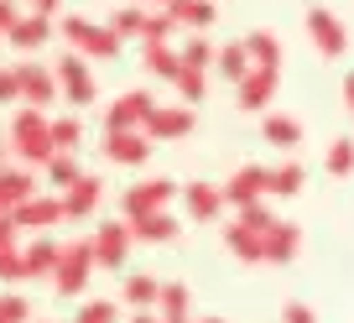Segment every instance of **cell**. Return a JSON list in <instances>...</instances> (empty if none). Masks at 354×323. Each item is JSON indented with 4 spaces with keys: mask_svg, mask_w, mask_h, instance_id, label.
<instances>
[{
    "mask_svg": "<svg viewBox=\"0 0 354 323\" xmlns=\"http://www.w3.org/2000/svg\"><path fill=\"white\" fill-rule=\"evenodd\" d=\"M131 323H162L156 313H131Z\"/></svg>",
    "mask_w": 354,
    "mask_h": 323,
    "instance_id": "681fc988",
    "label": "cell"
},
{
    "mask_svg": "<svg viewBox=\"0 0 354 323\" xmlns=\"http://www.w3.org/2000/svg\"><path fill=\"white\" fill-rule=\"evenodd\" d=\"M323 167H328V178H349V172H354V136H333Z\"/></svg>",
    "mask_w": 354,
    "mask_h": 323,
    "instance_id": "836d02e7",
    "label": "cell"
},
{
    "mask_svg": "<svg viewBox=\"0 0 354 323\" xmlns=\"http://www.w3.org/2000/svg\"><path fill=\"white\" fill-rule=\"evenodd\" d=\"M32 193H42V188H37V172H32V167H21V162L0 167V219H11V214L32 199Z\"/></svg>",
    "mask_w": 354,
    "mask_h": 323,
    "instance_id": "2e32d148",
    "label": "cell"
},
{
    "mask_svg": "<svg viewBox=\"0 0 354 323\" xmlns=\"http://www.w3.org/2000/svg\"><path fill=\"white\" fill-rule=\"evenodd\" d=\"M26 6H32L37 16H57V6H63V0H26Z\"/></svg>",
    "mask_w": 354,
    "mask_h": 323,
    "instance_id": "7dc6e473",
    "label": "cell"
},
{
    "mask_svg": "<svg viewBox=\"0 0 354 323\" xmlns=\"http://www.w3.org/2000/svg\"><path fill=\"white\" fill-rule=\"evenodd\" d=\"M104 156L115 167H141L151 156V141H146V131H104Z\"/></svg>",
    "mask_w": 354,
    "mask_h": 323,
    "instance_id": "ac0fdd59",
    "label": "cell"
},
{
    "mask_svg": "<svg viewBox=\"0 0 354 323\" xmlns=\"http://www.w3.org/2000/svg\"><path fill=\"white\" fill-rule=\"evenodd\" d=\"M245 42V53H250V68H271V73H281V42H277V32H250V37H240Z\"/></svg>",
    "mask_w": 354,
    "mask_h": 323,
    "instance_id": "f1b7e54d",
    "label": "cell"
},
{
    "mask_svg": "<svg viewBox=\"0 0 354 323\" xmlns=\"http://www.w3.org/2000/svg\"><path fill=\"white\" fill-rule=\"evenodd\" d=\"M177 199H183V214H188L193 224H214V219L224 214V193H219V183L193 178V183H183V188H177Z\"/></svg>",
    "mask_w": 354,
    "mask_h": 323,
    "instance_id": "5bb4252c",
    "label": "cell"
},
{
    "mask_svg": "<svg viewBox=\"0 0 354 323\" xmlns=\"http://www.w3.org/2000/svg\"><path fill=\"white\" fill-rule=\"evenodd\" d=\"M172 32H177V21L167 11H146V26H141V47H162V42H172Z\"/></svg>",
    "mask_w": 354,
    "mask_h": 323,
    "instance_id": "e575fe53",
    "label": "cell"
},
{
    "mask_svg": "<svg viewBox=\"0 0 354 323\" xmlns=\"http://www.w3.org/2000/svg\"><path fill=\"white\" fill-rule=\"evenodd\" d=\"M16 250H21V230L11 219H0V256H16Z\"/></svg>",
    "mask_w": 354,
    "mask_h": 323,
    "instance_id": "7bdbcfd3",
    "label": "cell"
},
{
    "mask_svg": "<svg viewBox=\"0 0 354 323\" xmlns=\"http://www.w3.org/2000/svg\"><path fill=\"white\" fill-rule=\"evenodd\" d=\"M214 53H219V47H214L203 32H193L188 42L177 47V63H183V68H203V73H209V68H214Z\"/></svg>",
    "mask_w": 354,
    "mask_h": 323,
    "instance_id": "1f68e13d",
    "label": "cell"
},
{
    "mask_svg": "<svg viewBox=\"0 0 354 323\" xmlns=\"http://www.w3.org/2000/svg\"><path fill=\"white\" fill-rule=\"evenodd\" d=\"M6 136H11V156L21 162V167H42L47 156H53V115L47 110H16L11 125H6Z\"/></svg>",
    "mask_w": 354,
    "mask_h": 323,
    "instance_id": "6da1fadb",
    "label": "cell"
},
{
    "mask_svg": "<svg viewBox=\"0 0 354 323\" xmlns=\"http://www.w3.org/2000/svg\"><path fill=\"white\" fill-rule=\"evenodd\" d=\"M53 78H57V100H68L73 110H88V104L100 100V84H94V68H88V57L78 53H63L53 63Z\"/></svg>",
    "mask_w": 354,
    "mask_h": 323,
    "instance_id": "3957f363",
    "label": "cell"
},
{
    "mask_svg": "<svg viewBox=\"0 0 354 323\" xmlns=\"http://www.w3.org/2000/svg\"><path fill=\"white\" fill-rule=\"evenodd\" d=\"M78 141H84L78 115H57V120H53V151H78Z\"/></svg>",
    "mask_w": 354,
    "mask_h": 323,
    "instance_id": "8d00e7d4",
    "label": "cell"
},
{
    "mask_svg": "<svg viewBox=\"0 0 354 323\" xmlns=\"http://www.w3.org/2000/svg\"><path fill=\"white\" fill-rule=\"evenodd\" d=\"M172 199H177L172 178H141V183H131V188L120 193V219L131 224V219H141V214H162Z\"/></svg>",
    "mask_w": 354,
    "mask_h": 323,
    "instance_id": "277c9868",
    "label": "cell"
},
{
    "mask_svg": "<svg viewBox=\"0 0 354 323\" xmlns=\"http://www.w3.org/2000/svg\"><path fill=\"white\" fill-rule=\"evenodd\" d=\"M308 188V172H302V162H277V167H266V199H297V193Z\"/></svg>",
    "mask_w": 354,
    "mask_h": 323,
    "instance_id": "cb8c5ba5",
    "label": "cell"
},
{
    "mask_svg": "<svg viewBox=\"0 0 354 323\" xmlns=\"http://www.w3.org/2000/svg\"><path fill=\"white\" fill-rule=\"evenodd\" d=\"M100 199H104V183L94 178V172H84V178L73 183V188H63L57 193V203H63V219H88V214L100 209Z\"/></svg>",
    "mask_w": 354,
    "mask_h": 323,
    "instance_id": "e0dca14e",
    "label": "cell"
},
{
    "mask_svg": "<svg viewBox=\"0 0 354 323\" xmlns=\"http://www.w3.org/2000/svg\"><path fill=\"white\" fill-rule=\"evenodd\" d=\"M156 318L162 323H193V297L183 282H162V297H156Z\"/></svg>",
    "mask_w": 354,
    "mask_h": 323,
    "instance_id": "4316f807",
    "label": "cell"
},
{
    "mask_svg": "<svg viewBox=\"0 0 354 323\" xmlns=\"http://www.w3.org/2000/svg\"><path fill=\"white\" fill-rule=\"evenodd\" d=\"M156 297H162V277H151V271H131L120 287V308H131V313H151Z\"/></svg>",
    "mask_w": 354,
    "mask_h": 323,
    "instance_id": "7402d4cb",
    "label": "cell"
},
{
    "mask_svg": "<svg viewBox=\"0 0 354 323\" xmlns=\"http://www.w3.org/2000/svg\"><path fill=\"white\" fill-rule=\"evenodd\" d=\"M131 6H141V11H146V6H156V11H162V6H167V0H131Z\"/></svg>",
    "mask_w": 354,
    "mask_h": 323,
    "instance_id": "f907efd6",
    "label": "cell"
},
{
    "mask_svg": "<svg viewBox=\"0 0 354 323\" xmlns=\"http://www.w3.org/2000/svg\"><path fill=\"white\" fill-rule=\"evenodd\" d=\"M16 21H21V6H16V0H0V37L11 32Z\"/></svg>",
    "mask_w": 354,
    "mask_h": 323,
    "instance_id": "f6af8a7d",
    "label": "cell"
},
{
    "mask_svg": "<svg viewBox=\"0 0 354 323\" xmlns=\"http://www.w3.org/2000/svg\"><path fill=\"white\" fill-rule=\"evenodd\" d=\"M297 250H302V224H292V219H277L261 234V261L266 266H287V261H297Z\"/></svg>",
    "mask_w": 354,
    "mask_h": 323,
    "instance_id": "9a60e30c",
    "label": "cell"
},
{
    "mask_svg": "<svg viewBox=\"0 0 354 323\" xmlns=\"http://www.w3.org/2000/svg\"><path fill=\"white\" fill-rule=\"evenodd\" d=\"M0 282H6V287L26 282V271H21V250H16V256H0Z\"/></svg>",
    "mask_w": 354,
    "mask_h": 323,
    "instance_id": "b9f144b4",
    "label": "cell"
},
{
    "mask_svg": "<svg viewBox=\"0 0 354 323\" xmlns=\"http://www.w3.org/2000/svg\"><path fill=\"white\" fill-rule=\"evenodd\" d=\"M57 37L68 42V53L88 57V63H110V57H120V37H115L110 26L88 21V16H63V21H57Z\"/></svg>",
    "mask_w": 354,
    "mask_h": 323,
    "instance_id": "7a4b0ae2",
    "label": "cell"
},
{
    "mask_svg": "<svg viewBox=\"0 0 354 323\" xmlns=\"http://www.w3.org/2000/svg\"><path fill=\"white\" fill-rule=\"evenodd\" d=\"M234 219H240V224H250V230H261V234H266V230H271V224H277V214H271V203L261 199V203H245V209H234Z\"/></svg>",
    "mask_w": 354,
    "mask_h": 323,
    "instance_id": "ab89813d",
    "label": "cell"
},
{
    "mask_svg": "<svg viewBox=\"0 0 354 323\" xmlns=\"http://www.w3.org/2000/svg\"><path fill=\"white\" fill-rule=\"evenodd\" d=\"M193 323H224V318H193Z\"/></svg>",
    "mask_w": 354,
    "mask_h": 323,
    "instance_id": "816d5d0a",
    "label": "cell"
},
{
    "mask_svg": "<svg viewBox=\"0 0 354 323\" xmlns=\"http://www.w3.org/2000/svg\"><path fill=\"white\" fill-rule=\"evenodd\" d=\"M0 323H32V302L21 292H0Z\"/></svg>",
    "mask_w": 354,
    "mask_h": 323,
    "instance_id": "f35d334b",
    "label": "cell"
},
{
    "mask_svg": "<svg viewBox=\"0 0 354 323\" xmlns=\"http://www.w3.org/2000/svg\"><path fill=\"white\" fill-rule=\"evenodd\" d=\"M151 110H156V100L146 89H125V94H115L110 110H104V131H141Z\"/></svg>",
    "mask_w": 354,
    "mask_h": 323,
    "instance_id": "30bf717a",
    "label": "cell"
},
{
    "mask_svg": "<svg viewBox=\"0 0 354 323\" xmlns=\"http://www.w3.org/2000/svg\"><path fill=\"white\" fill-rule=\"evenodd\" d=\"M42 178H47V188H53V193L73 188V183L84 178V167H78V151H53V156L42 162Z\"/></svg>",
    "mask_w": 354,
    "mask_h": 323,
    "instance_id": "83f0119b",
    "label": "cell"
},
{
    "mask_svg": "<svg viewBox=\"0 0 354 323\" xmlns=\"http://www.w3.org/2000/svg\"><path fill=\"white\" fill-rule=\"evenodd\" d=\"M193 125H198V115H193V104H156L151 115H146V141H183V136H193Z\"/></svg>",
    "mask_w": 354,
    "mask_h": 323,
    "instance_id": "ba28073f",
    "label": "cell"
},
{
    "mask_svg": "<svg viewBox=\"0 0 354 323\" xmlns=\"http://www.w3.org/2000/svg\"><path fill=\"white\" fill-rule=\"evenodd\" d=\"M281 323H318V313H313L308 302H297V297H292L287 308H281Z\"/></svg>",
    "mask_w": 354,
    "mask_h": 323,
    "instance_id": "ee69618b",
    "label": "cell"
},
{
    "mask_svg": "<svg viewBox=\"0 0 354 323\" xmlns=\"http://www.w3.org/2000/svg\"><path fill=\"white\" fill-rule=\"evenodd\" d=\"M141 68L172 84V78H177V47H172V42H162V47H141Z\"/></svg>",
    "mask_w": 354,
    "mask_h": 323,
    "instance_id": "d6a6232c",
    "label": "cell"
},
{
    "mask_svg": "<svg viewBox=\"0 0 354 323\" xmlns=\"http://www.w3.org/2000/svg\"><path fill=\"white\" fill-rule=\"evenodd\" d=\"M277 89H281V73H271V68H250V73L234 84V100H240L245 115H266L271 100H277Z\"/></svg>",
    "mask_w": 354,
    "mask_h": 323,
    "instance_id": "8fae6325",
    "label": "cell"
},
{
    "mask_svg": "<svg viewBox=\"0 0 354 323\" xmlns=\"http://www.w3.org/2000/svg\"><path fill=\"white\" fill-rule=\"evenodd\" d=\"M131 240H141V246H172L177 240V219L172 214H141V219H131Z\"/></svg>",
    "mask_w": 354,
    "mask_h": 323,
    "instance_id": "484cf974",
    "label": "cell"
},
{
    "mask_svg": "<svg viewBox=\"0 0 354 323\" xmlns=\"http://www.w3.org/2000/svg\"><path fill=\"white\" fill-rule=\"evenodd\" d=\"M214 73H219L224 84H240V78L250 73V53H245V42H224L219 53H214Z\"/></svg>",
    "mask_w": 354,
    "mask_h": 323,
    "instance_id": "f546056e",
    "label": "cell"
},
{
    "mask_svg": "<svg viewBox=\"0 0 354 323\" xmlns=\"http://www.w3.org/2000/svg\"><path fill=\"white\" fill-rule=\"evenodd\" d=\"M57 256H63V240H53V234H32V240H21V271H26V277H53Z\"/></svg>",
    "mask_w": 354,
    "mask_h": 323,
    "instance_id": "ffe728a7",
    "label": "cell"
},
{
    "mask_svg": "<svg viewBox=\"0 0 354 323\" xmlns=\"http://www.w3.org/2000/svg\"><path fill=\"white\" fill-rule=\"evenodd\" d=\"M53 16H37V11H21V21L11 26V32H6V42L16 47V53H42L47 42H53Z\"/></svg>",
    "mask_w": 354,
    "mask_h": 323,
    "instance_id": "d6986e66",
    "label": "cell"
},
{
    "mask_svg": "<svg viewBox=\"0 0 354 323\" xmlns=\"http://www.w3.org/2000/svg\"><path fill=\"white\" fill-rule=\"evenodd\" d=\"M0 104H21V84H16V68H0Z\"/></svg>",
    "mask_w": 354,
    "mask_h": 323,
    "instance_id": "60d3db41",
    "label": "cell"
},
{
    "mask_svg": "<svg viewBox=\"0 0 354 323\" xmlns=\"http://www.w3.org/2000/svg\"><path fill=\"white\" fill-rule=\"evenodd\" d=\"M16 84H21V104L26 110H53V100H57L53 63H16Z\"/></svg>",
    "mask_w": 354,
    "mask_h": 323,
    "instance_id": "9c48e42d",
    "label": "cell"
},
{
    "mask_svg": "<svg viewBox=\"0 0 354 323\" xmlns=\"http://www.w3.org/2000/svg\"><path fill=\"white\" fill-rule=\"evenodd\" d=\"M224 250H230L234 261H245V266H261V230L230 219V224H224Z\"/></svg>",
    "mask_w": 354,
    "mask_h": 323,
    "instance_id": "d4e9b609",
    "label": "cell"
},
{
    "mask_svg": "<svg viewBox=\"0 0 354 323\" xmlns=\"http://www.w3.org/2000/svg\"><path fill=\"white\" fill-rule=\"evenodd\" d=\"M131 224L125 219H100L94 224V234H88V250H94V266H104V271H120L125 266V256H131Z\"/></svg>",
    "mask_w": 354,
    "mask_h": 323,
    "instance_id": "5b68a950",
    "label": "cell"
},
{
    "mask_svg": "<svg viewBox=\"0 0 354 323\" xmlns=\"http://www.w3.org/2000/svg\"><path fill=\"white\" fill-rule=\"evenodd\" d=\"M115 318H120L115 297H94V302H84V308L73 313V323H115Z\"/></svg>",
    "mask_w": 354,
    "mask_h": 323,
    "instance_id": "74e56055",
    "label": "cell"
},
{
    "mask_svg": "<svg viewBox=\"0 0 354 323\" xmlns=\"http://www.w3.org/2000/svg\"><path fill=\"white\" fill-rule=\"evenodd\" d=\"M16 6H26V0H16Z\"/></svg>",
    "mask_w": 354,
    "mask_h": 323,
    "instance_id": "db71d44e",
    "label": "cell"
},
{
    "mask_svg": "<svg viewBox=\"0 0 354 323\" xmlns=\"http://www.w3.org/2000/svg\"><path fill=\"white\" fill-rule=\"evenodd\" d=\"M261 141L277 146V151H297L302 146V120H292V115H281V110H266L261 115Z\"/></svg>",
    "mask_w": 354,
    "mask_h": 323,
    "instance_id": "44dd1931",
    "label": "cell"
},
{
    "mask_svg": "<svg viewBox=\"0 0 354 323\" xmlns=\"http://www.w3.org/2000/svg\"><path fill=\"white\" fill-rule=\"evenodd\" d=\"M11 162H16V156H11V136L0 131V167H11Z\"/></svg>",
    "mask_w": 354,
    "mask_h": 323,
    "instance_id": "c3c4849f",
    "label": "cell"
},
{
    "mask_svg": "<svg viewBox=\"0 0 354 323\" xmlns=\"http://www.w3.org/2000/svg\"><path fill=\"white\" fill-rule=\"evenodd\" d=\"M302 26H308V42L318 47L323 57H344L349 53V26H344L328 6H308V11H302Z\"/></svg>",
    "mask_w": 354,
    "mask_h": 323,
    "instance_id": "52a82bcc",
    "label": "cell"
},
{
    "mask_svg": "<svg viewBox=\"0 0 354 323\" xmlns=\"http://www.w3.org/2000/svg\"><path fill=\"white\" fill-rule=\"evenodd\" d=\"M344 110H349V120H354V68L344 73Z\"/></svg>",
    "mask_w": 354,
    "mask_h": 323,
    "instance_id": "bcb514c9",
    "label": "cell"
},
{
    "mask_svg": "<svg viewBox=\"0 0 354 323\" xmlns=\"http://www.w3.org/2000/svg\"><path fill=\"white\" fill-rule=\"evenodd\" d=\"M104 26H110V32L120 37V42H125V37H141L146 11H141V6H120V11H110V21H104Z\"/></svg>",
    "mask_w": 354,
    "mask_h": 323,
    "instance_id": "d590c367",
    "label": "cell"
},
{
    "mask_svg": "<svg viewBox=\"0 0 354 323\" xmlns=\"http://www.w3.org/2000/svg\"><path fill=\"white\" fill-rule=\"evenodd\" d=\"M16 230H32V234H53L57 224H63V203H57V193H32V199L21 203V209L11 214Z\"/></svg>",
    "mask_w": 354,
    "mask_h": 323,
    "instance_id": "4fadbf2b",
    "label": "cell"
},
{
    "mask_svg": "<svg viewBox=\"0 0 354 323\" xmlns=\"http://www.w3.org/2000/svg\"><path fill=\"white\" fill-rule=\"evenodd\" d=\"M32 323H47V318H32Z\"/></svg>",
    "mask_w": 354,
    "mask_h": 323,
    "instance_id": "f5cc1de1",
    "label": "cell"
},
{
    "mask_svg": "<svg viewBox=\"0 0 354 323\" xmlns=\"http://www.w3.org/2000/svg\"><path fill=\"white\" fill-rule=\"evenodd\" d=\"M219 193H224V209L261 203V199H266V167H261V162H245V167H234L230 178L219 183Z\"/></svg>",
    "mask_w": 354,
    "mask_h": 323,
    "instance_id": "7c38bea8",
    "label": "cell"
},
{
    "mask_svg": "<svg viewBox=\"0 0 354 323\" xmlns=\"http://www.w3.org/2000/svg\"><path fill=\"white\" fill-rule=\"evenodd\" d=\"M162 11L172 16L177 26H188V32H209V26L219 21V6H214V0H167Z\"/></svg>",
    "mask_w": 354,
    "mask_h": 323,
    "instance_id": "603a6c76",
    "label": "cell"
},
{
    "mask_svg": "<svg viewBox=\"0 0 354 323\" xmlns=\"http://www.w3.org/2000/svg\"><path fill=\"white\" fill-rule=\"evenodd\" d=\"M172 89H177V104H198L203 94H209V73H203V68H183V63H177Z\"/></svg>",
    "mask_w": 354,
    "mask_h": 323,
    "instance_id": "4dcf8cb0",
    "label": "cell"
},
{
    "mask_svg": "<svg viewBox=\"0 0 354 323\" xmlns=\"http://www.w3.org/2000/svg\"><path fill=\"white\" fill-rule=\"evenodd\" d=\"M88 271H94V250H88V240L63 246V256H57V266H53V292H57V297H78V292L88 287Z\"/></svg>",
    "mask_w": 354,
    "mask_h": 323,
    "instance_id": "8992f818",
    "label": "cell"
}]
</instances>
